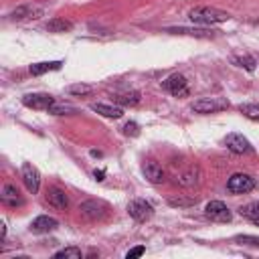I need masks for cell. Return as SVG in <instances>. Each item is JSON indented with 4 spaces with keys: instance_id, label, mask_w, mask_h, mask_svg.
Returning <instances> with one entry per match:
<instances>
[{
    "instance_id": "1",
    "label": "cell",
    "mask_w": 259,
    "mask_h": 259,
    "mask_svg": "<svg viewBox=\"0 0 259 259\" xmlns=\"http://www.w3.org/2000/svg\"><path fill=\"white\" fill-rule=\"evenodd\" d=\"M188 18L194 22V24H202V26H212V24H221V22H227L231 18L229 12L225 10H219V8H212V6H196L188 12Z\"/></svg>"
},
{
    "instance_id": "2",
    "label": "cell",
    "mask_w": 259,
    "mask_h": 259,
    "mask_svg": "<svg viewBox=\"0 0 259 259\" xmlns=\"http://www.w3.org/2000/svg\"><path fill=\"white\" fill-rule=\"evenodd\" d=\"M229 107V101L225 97H200L192 103V109L196 113H217Z\"/></svg>"
},
{
    "instance_id": "3",
    "label": "cell",
    "mask_w": 259,
    "mask_h": 259,
    "mask_svg": "<svg viewBox=\"0 0 259 259\" xmlns=\"http://www.w3.org/2000/svg\"><path fill=\"white\" fill-rule=\"evenodd\" d=\"M255 188V178H251L249 174L237 172L227 180V190L233 194H247Z\"/></svg>"
},
{
    "instance_id": "4",
    "label": "cell",
    "mask_w": 259,
    "mask_h": 259,
    "mask_svg": "<svg viewBox=\"0 0 259 259\" xmlns=\"http://www.w3.org/2000/svg\"><path fill=\"white\" fill-rule=\"evenodd\" d=\"M162 89L168 91V93L174 95V97H186V95L190 93V91H188V81H186V77L180 75V73H174V75H170L168 79H164V81H162Z\"/></svg>"
},
{
    "instance_id": "5",
    "label": "cell",
    "mask_w": 259,
    "mask_h": 259,
    "mask_svg": "<svg viewBox=\"0 0 259 259\" xmlns=\"http://www.w3.org/2000/svg\"><path fill=\"white\" fill-rule=\"evenodd\" d=\"M127 212H130V217H132L134 221H138V223H146V221L152 219V214H154V206H152L148 200H144V198H134V200L127 204Z\"/></svg>"
},
{
    "instance_id": "6",
    "label": "cell",
    "mask_w": 259,
    "mask_h": 259,
    "mask_svg": "<svg viewBox=\"0 0 259 259\" xmlns=\"http://www.w3.org/2000/svg\"><path fill=\"white\" fill-rule=\"evenodd\" d=\"M204 214H206L210 221H214V223H231V219H233L231 210H229L227 204L221 202V200H210V202H206Z\"/></svg>"
},
{
    "instance_id": "7",
    "label": "cell",
    "mask_w": 259,
    "mask_h": 259,
    "mask_svg": "<svg viewBox=\"0 0 259 259\" xmlns=\"http://www.w3.org/2000/svg\"><path fill=\"white\" fill-rule=\"evenodd\" d=\"M20 176H22V182L26 186V190L30 194L38 192V186H40V172L36 166H32L30 162H24L22 168H20Z\"/></svg>"
},
{
    "instance_id": "8",
    "label": "cell",
    "mask_w": 259,
    "mask_h": 259,
    "mask_svg": "<svg viewBox=\"0 0 259 259\" xmlns=\"http://www.w3.org/2000/svg\"><path fill=\"white\" fill-rule=\"evenodd\" d=\"M22 103L30 109H45L49 111V107L55 103V97L49 93H28L22 97Z\"/></svg>"
},
{
    "instance_id": "9",
    "label": "cell",
    "mask_w": 259,
    "mask_h": 259,
    "mask_svg": "<svg viewBox=\"0 0 259 259\" xmlns=\"http://www.w3.org/2000/svg\"><path fill=\"white\" fill-rule=\"evenodd\" d=\"M225 144H227V148H229L233 154H249V152H251V142H249L243 134H237V132L229 134V136L225 138Z\"/></svg>"
},
{
    "instance_id": "10",
    "label": "cell",
    "mask_w": 259,
    "mask_h": 259,
    "mask_svg": "<svg viewBox=\"0 0 259 259\" xmlns=\"http://www.w3.org/2000/svg\"><path fill=\"white\" fill-rule=\"evenodd\" d=\"M105 204L103 202H99V200H85L81 206H79V210H81V214L85 217V219H89V221H95V219H101L103 214H105Z\"/></svg>"
},
{
    "instance_id": "11",
    "label": "cell",
    "mask_w": 259,
    "mask_h": 259,
    "mask_svg": "<svg viewBox=\"0 0 259 259\" xmlns=\"http://www.w3.org/2000/svg\"><path fill=\"white\" fill-rule=\"evenodd\" d=\"M166 32L170 34H188V36H198V38H212L217 36L219 30L214 28H184V26H176V28H166Z\"/></svg>"
},
{
    "instance_id": "12",
    "label": "cell",
    "mask_w": 259,
    "mask_h": 259,
    "mask_svg": "<svg viewBox=\"0 0 259 259\" xmlns=\"http://www.w3.org/2000/svg\"><path fill=\"white\" fill-rule=\"evenodd\" d=\"M142 172H144V176H146L152 184L164 182V170H162V166H160L158 162H154V160H146L144 166H142Z\"/></svg>"
},
{
    "instance_id": "13",
    "label": "cell",
    "mask_w": 259,
    "mask_h": 259,
    "mask_svg": "<svg viewBox=\"0 0 259 259\" xmlns=\"http://www.w3.org/2000/svg\"><path fill=\"white\" fill-rule=\"evenodd\" d=\"M59 227V223H57V219H53V217H49V214H40V217H36L32 223H30V231L32 233H51V231H55Z\"/></svg>"
},
{
    "instance_id": "14",
    "label": "cell",
    "mask_w": 259,
    "mask_h": 259,
    "mask_svg": "<svg viewBox=\"0 0 259 259\" xmlns=\"http://www.w3.org/2000/svg\"><path fill=\"white\" fill-rule=\"evenodd\" d=\"M42 8L40 6H32V4H24V6H18L16 10L10 12V18L14 20H28V18H38L42 16Z\"/></svg>"
},
{
    "instance_id": "15",
    "label": "cell",
    "mask_w": 259,
    "mask_h": 259,
    "mask_svg": "<svg viewBox=\"0 0 259 259\" xmlns=\"http://www.w3.org/2000/svg\"><path fill=\"white\" fill-rule=\"evenodd\" d=\"M47 200H49L51 206H55V208H59V210H65V208L69 206V198H67L65 190H61V188H49Z\"/></svg>"
},
{
    "instance_id": "16",
    "label": "cell",
    "mask_w": 259,
    "mask_h": 259,
    "mask_svg": "<svg viewBox=\"0 0 259 259\" xmlns=\"http://www.w3.org/2000/svg\"><path fill=\"white\" fill-rule=\"evenodd\" d=\"M91 109L97 111V113H101L103 117H113V119H117V117L123 115L121 105H113V103H93Z\"/></svg>"
},
{
    "instance_id": "17",
    "label": "cell",
    "mask_w": 259,
    "mask_h": 259,
    "mask_svg": "<svg viewBox=\"0 0 259 259\" xmlns=\"http://www.w3.org/2000/svg\"><path fill=\"white\" fill-rule=\"evenodd\" d=\"M0 198H2V202H4L6 206H20V204H22V198H20L18 190H16V186H12V184H4V186H2Z\"/></svg>"
},
{
    "instance_id": "18",
    "label": "cell",
    "mask_w": 259,
    "mask_h": 259,
    "mask_svg": "<svg viewBox=\"0 0 259 259\" xmlns=\"http://www.w3.org/2000/svg\"><path fill=\"white\" fill-rule=\"evenodd\" d=\"M61 61H42V63H32L28 67L30 75H42V73H49V71H57L61 69Z\"/></svg>"
},
{
    "instance_id": "19",
    "label": "cell",
    "mask_w": 259,
    "mask_h": 259,
    "mask_svg": "<svg viewBox=\"0 0 259 259\" xmlns=\"http://www.w3.org/2000/svg\"><path fill=\"white\" fill-rule=\"evenodd\" d=\"M231 63L237 65V67H241V69H245V71H249V73H253L255 67H257V61L251 55H233L231 57Z\"/></svg>"
},
{
    "instance_id": "20",
    "label": "cell",
    "mask_w": 259,
    "mask_h": 259,
    "mask_svg": "<svg viewBox=\"0 0 259 259\" xmlns=\"http://www.w3.org/2000/svg\"><path fill=\"white\" fill-rule=\"evenodd\" d=\"M115 105H138L140 103V93L138 91H125V93H115L113 95Z\"/></svg>"
},
{
    "instance_id": "21",
    "label": "cell",
    "mask_w": 259,
    "mask_h": 259,
    "mask_svg": "<svg viewBox=\"0 0 259 259\" xmlns=\"http://www.w3.org/2000/svg\"><path fill=\"white\" fill-rule=\"evenodd\" d=\"M71 28H73V24L69 20H65V18H59V16L47 22V30L49 32H65V30H71Z\"/></svg>"
},
{
    "instance_id": "22",
    "label": "cell",
    "mask_w": 259,
    "mask_h": 259,
    "mask_svg": "<svg viewBox=\"0 0 259 259\" xmlns=\"http://www.w3.org/2000/svg\"><path fill=\"white\" fill-rule=\"evenodd\" d=\"M49 113L53 115H69V113H77V109L69 103H61V101H55L51 107H49Z\"/></svg>"
},
{
    "instance_id": "23",
    "label": "cell",
    "mask_w": 259,
    "mask_h": 259,
    "mask_svg": "<svg viewBox=\"0 0 259 259\" xmlns=\"http://www.w3.org/2000/svg\"><path fill=\"white\" fill-rule=\"evenodd\" d=\"M53 257H55V259H81L83 253H81V249H77V247H65V249L57 251Z\"/></svg>"
},
{
    "instance_id": "24",
    "label": "cell",
    "mask_w": 259,
    "mask_h": 259,
    "mask_svg": "<svg viewBox=\"0 0 259 259\" xmlns=\"http://www.w3.org/2000/svg\"><path fill=\"white\" fill-rule=\"evenodd\" d=\"M239 111H241L247 119H253V121L259 119V103H243V105L239 107Z\"/></svg>"
},
{
    "instance_id": "25",
    "label": "cell",
    "mask_w": 259,
    "mask_h": 259,
    "mask_svg": "<svg viewBox=\"0 0 259 259\" xmlns=\"http://www.w3.org/2000/svg\"><path fill=\"white\" fill-rule=\"evenodd\" d=\"M239 212H241V217H245L249 221H255V219H259V202H249V204L241 206Z\"/></svg>"
},
{
    "instance_id": "26",
    "label": "cell",
    "mask_w": 259,
    "mask_h": 259,
    "mask_svg": "<svg viewBox=\"0 0 259 259\" xmlns=\"http://www.w3.org/2000/svg\"><path fill=\"white\" fill-rule=\"evenodd\" d=\"M196 168H190L186 174H182L180 178H178V184H182V186H194L196 182H198V178H196Z\"/></svg>"
},
{
    "instance_id": "27",
    "label": "cell",
    "mask_w": 259,
    "mask_h": 259,
    "mask_svg": "<svg viewBox=\"0 0 259 259\" xmlns=\"http://www.w3.org/2000/svg\"><path fill=\"white\" fill-rule=\"evenodd\" d=\"M91 91H93V87L87 85V83H75V85L69 87V93L71 95H89Z\"/></svg>"
},
{
    "instance_id": "28",
    "label": "cell",
    "mask_w": 259,
    "mask_h": 259,
    "mask_svg": "<svg viewBox=\"0 0 259 259\" xmlns=\"http://www.w3.org/2000/svg\"><path fill=\"white\" fill-rule=\"evenodd\" d=\"M235 241L241 243V245H249V247H257L259 249V237H253V235H237Z\"/></svg>"
},
{
    "instance_id": "29",
    "label": "cell",
    "mask_w": 259,
    "mask_h": 259,
    "mask_svg": "<svg viewBox=\"0 0 259 259\" xmlns=\"http://www.w3.org/2000/svg\"><path fill=\"white\" fill-rule=\"evenodd\" d=\"M123 134H125V136H134V138H136V136L140 134L138 123H136V121H127V123L123 125Z\"/></svg>"
},
{
    "instance_id": "30",
    "label": "cell",
    "mask_w": 259,
    "mask_h": 259,
    "mask_svg": "<svg viewBox=\"0 0 259 259\" xmlns=\"http://www.w3.org/2000/svg\"><path fill=\"white\" fill-rule=\"evenodd\" d=\"M170 202V206H188V204H194L196 202V198H170L168 200Z\"/></svg>"
},
{
    "instance_id": "31",
    "label": "cell",
    "mask_w": 259,
    "mask_h": 259,
    "mask_svg": "<svg viewBox=\"0 0 259 259\" xmlns=\"http://www.w3.org/2000/svg\"><path fill=\"white\" fill-rule=\"evenodd\" d=\"M144 247L142 245H138V247H134V249H130L127 253H125V259H136V257H142L144 255Z\"/></svg>"
},
{
    "instance_id": "32",
    "label": "cell",
    "mask_w": 259,
    "mask_h": 259,
    "mask_svg": "<svg viewBox=\"0 0 259 259\" xmlns=\"http://www.w3.org/2000/svg\"><path fill=\"white\" fill-rule=\"evenodd\" d=\"M103 176H105L103 170H95V178H97V180H103Z\"/></svg>"
},
{
    "instance_id": "33",
    "label": "cell",
    "mask_w": 259,
    "mask_h": 259,
    "mask_svg": "<svg viewBox=\"0 0 259 259\" xmlns=\"http://www.w3.org/2000/svg\"><path fill=\"white\" fill-rule=\"evenodd\" d=\"M253 223H255V225H257V227H259V219H255V221H253Z\"/></svg>"
}]
</instances>
